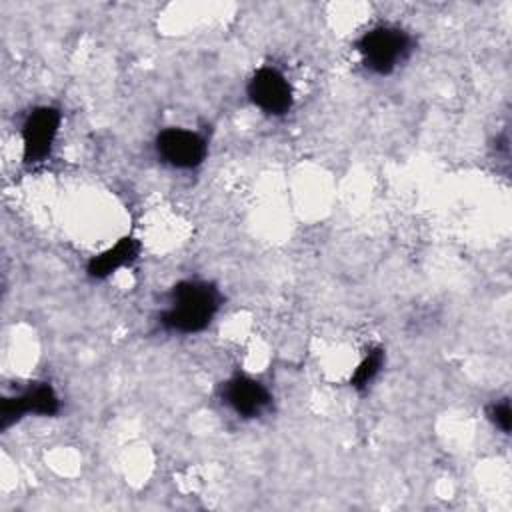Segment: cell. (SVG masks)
<instances>
[{"label":"cell","instance_id":"6","mask_svg":"<svg viewBox=\"0 0 512 512\" xmlns=\"http://www.w3.org/2000/svg\"><path fill=\"white\" fill-rule=\"evenodd\" d=\"M154 150L160 162H164L166 166L176 170H192L204 162L208 154V142L196 130L174 126L164 128L156 134Z\"/></svg>","mask_w":512,"mask_h":512},{"label":"cell","instance_id":"1","mask_svg":"<svg viewBox=\"0 0 512 512\" xmlns=\"http://www.w3.org/2000/svg\"><path fill=\"white\" fill-rule=\"evenodd\" d=\"M222 294L216 284L202 278H186L176 282L160 308L158 324L166 332L196 334L210 326L220 312Z\"/></svg>","mask_w":512,"mask_h":512},{"label":"cell","instance_id":"2","mask_svg":"<svg viewBox=\"0 0 512 512\" xmlns=\"http://www.w3.org/2000/svg\"><path fill=\"white\" fill-rule=\"evenodd\" d=\"M356 50L368 72L386 76L410 58L414 40L396 24H378L358 38Z\"/></svg>","mask_w":512,"mask_h":512},{"label":"cell","instance_id":"3","mask_svg":"<svg viewBox=\"0 0 512 512\" xmlns=\"http://www.w3.org/2000/svg\"><path fill=\"white\" fill-rule=\"evenodd\" d=\"M62 124V114L54 106H34L22 126H20V138H22V160L28 166L42 164L50 158L54 142L58 138Z\"/></svg>","mask_w":512,"mask_h":512},{"label":"cell","instance_id":"4","mask_svg":"<svg viewBox=\"0 0 512 512\" xmlns=\"http://www.w3.org/2000/svg\"><path fill=\"white\" fill-rule=\"evenodd\" d=\"M60 408V396L50 382H28L18 392L2 398L0 428L8 430L26 416H56Z\"/></svg>","mask_w":512,"mask_h":512},{"label":"cell","instance_id":"7","mask_svg":"<svg viewBox=\"0 0 512 512\" xmlns=\"http://www.w3.org/2000/svg\"><path fill=\"white\" fill-rule=\"evenodd\" d=\"M250 102L268 116H284L294 102L288 78L274 66L258 68L246 86Z\"/></svg>","mask_w":512,"mask_h":512},{"label":"cell","instance_id":"5","mask_svg":"<svg viewBox=\"0 0 512 512\" xmlns=\"http://www.w3.org/2000/svg\"><path fill=\"white\" fill-rule=\"evenodd\" d=\"M220 400L238 418L254 420L272 408L274 398L264 382L250 374L236 372L220 384Z\"/></svg>","mask_w":512,"mask_h":512},{"label":"cell","instance_id":"8","mask_svg":"<svg viewBox=\"0 0 512 512\" xmlns=\"http://www.w3.org/2000/svg\"><path fill=\"white\" fill-rule=\"evenodd\" d=\"M140 250H142V246L136 238L124 236L116 244L94 254L86 264V274L94 280H104V278L116 274L120 268H126L132 262H136L140 256Z\"/></svg>","mask_w":512,"mask_h":512},{"label":"cell","instance_id":"9","mask_svg":"<svg viewBox=\"0 0 512 512\" xmlns=\"http://www.w3.org/2000/svg\"><path fill=\"white\" fill-rule=\"evenodd\" d=\"M384 360H386L384 348H380V346L370 348L366 352V356L358 362L354 374L350 376V386L356 390H366L376 380V376L382 372Z\"/></svg>","mask_w":512,"mask_h":512},{"label":"cell","instance_id":"10","mask_svg":"<svg viewBox=\"0 0 512 512\" xmlns=\"http://www.w3.org/2000/svg\"><path fill=\"white\" fill-rule=\"evenodd\" d=\"M488 418L492 420V424L496 428H500L502 432L510 430V420H512V412H510V402L508 400H500V402H492L488 406Z\"/></svg>","mask_w":512,"mask_h":512}]
</instances>
